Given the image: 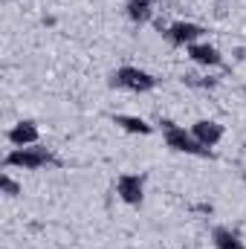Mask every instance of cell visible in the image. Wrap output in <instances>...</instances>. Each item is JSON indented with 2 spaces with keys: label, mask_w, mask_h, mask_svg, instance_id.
<instances>
[{
  "label": "cell",
  "mask_w": 246,
  "mask_h": 249,
  "mask_svg": "<svg viewBox=\"0 0 246 249\" xmlns=\"http://www.w3.org/2000/svg\"><path fill=\"white\" fill-rule=\"evenodd\" d=\"M3 168H20V171H41V168H61V160L53 154L47 145H26V148H12L3 157Z\"/></svg>",
  "instance_id": "cell-1"
},
{
  "label": "cell",
  "mask_w": 246,
  "mask_h": 249,
  "mask_svg": "<svg viewBox=\"0 0 246 249\" xmlns=\"http://www.w3.org/2000/svg\"><path fill=\"white\" fill-rule=\"evenodd\" d=\"M110 122L116 124V127H122L124 133H133V136H151L157 130L154 124H148L142 116H130V113H113Z\"/></svg>",
  "instance_id": "cell-9"
},
{
  "label": "cell",
  "mask_w": 246,
  "mask_h": 249,
  "mask_svg": "<svg viewBox=\"0 0 246 249\" xmlns=\"http://www.w3.org/2000/svg\"><path fill=\"white\" fill-rule=\"evenodd\" d=\"M159 130H162L165 145H168L171 151H177V154H185V157H200V160H211V157H214V151H211V148H206V145H200V142L194 139V133H191V130H185L183 124L171 122V119H162V122H159Z\"/></svg>",
  "instance_id": "cell-3"
},
{
  "label": "cell",
  "mask_w": 246,
  "mask_h": 249,
  "mask_svg": "<svg viewBox=\"0 0 246 249\" xmlns=\"http://www.w3.org/2000/svg\"><path fill=\"white\" fill-rule=\"evenodd\" d=\"M188 130H191L194 139H197L200 145H206V148L220 145V139H223V133H226V127H223L220 122H214V119H197Z\"/></svg>",
  "instance_id": "cell-8"
},
{
  "label": "cell",
  "mask_w": 246,
  "mask_h": 249,
  "mask_svg": "<svg viewBox=\"0 0 246 249\" xmlns=\"http://www.w3.org/2000/svg\"><path fill=\"white\" fill-rule=\"evenodd\" d=\"M107 84L113 90H124V93H151L162 84V78H157L154 72L142 70V67H133V64H122L116 67L110 75H107Z\"/></svg>",
  "instance_id": "cell-2"
},
{
  "label": "cell",
  "mask_w": 246,
  "mask_h": 249,
  "mask_svg": "<svg viewBox=\"0 0 246 249\" xmlns=\"http://www.w3.org/2000/svg\"><path fill=\"white\" fill-rule=\"evenodd\" d=\"M185 55L197 64V67H206V70H214V67H220V64H223L220 50H217L214 44H209V41H197V44L185 47Z\"/></svg>",
  "instance_id": "cell-7"
},
{
  "label": "cell",
  "mask_w": 246,
  "mask_h": 249,
  "mask_svg": "<svg viewBox=\"0 0 246 249\" xmlns=\"http://www.w3.org/2000/svg\"><path fill=\"white\" fill-rule=\"evenodd\" d=\"M6 139L12 148H26V145H38L41 142V130H38V122L32 119H20L18 124H12L6 130Z\"/></svg>",
  "instance_id": "cell-6"
},
{
  "label": "cell",
  "mask_w": 246,
  "mask_h": 249,
  "mask_svg": "<svg viewBox=\"0 0 246 249\" xmlns=\"http://www.w3.org/2000/svg\"><path fill=\"white\" fill-rule=\"evenodd\" d=\"M159 32L168 41V47H174V50H185V47L206 38V26H200L194 20H174L168 26H159Z\"/></svg>",
  "instance_id": "cell-4"
},
{
  "label": "cell",
  "mask_w": 246,
  "mask_h": 249,
  "mask_svg": "<svg viewBox=\"0 0 246 249\" xmlns=\"http://www.w3.org/2000/svg\"><path fill=\"white\" fill-rule=\"evenodd\" d=\"M211 244H214V249H246L241 235L232 226H214L211 229Z\"/></svg>",
  "instance_id": "cell-11"
},
{
  "label": "cell",
  "mask_w": 246,
  "mask_h": 249,
  "mask_svg": "<svg viewBox=\"0 0 246 249\" xmlns=\"http://www.w3.org/2000/svg\"><path fill=\"white\" fill-rule=\"evenodd\" d=\"M154 9H157V0H124V15L133 26H142L154 18Z\"/></svg>",
  "instance_id": "cell-10"
},
{
  "label": "cell",
  "mask_w": 246,
  "mask_h": 249,
  "mask_svg": "<svg viewBox=\"0 0 246 249\" xmlns=\"http://www.w3.org/2000/svg\"><path fill=\"white\" fill-rule=\"evenodd\" d=\"M113 191H116V197L122 200L124 206H142V200H145V174H139V171H124L116 177V183H113Z\"/></svg>",
  "instance_id": "cell-5"
},
{
  "label": "cell",
  "mask_w": 246,
  "mask_h": 249,
  "mask_svg": "<svg viewBox=\"0 0 246 249\" xmlns=\"http://www.w3.org/2000/svg\"><path fill=\"white\" fill-rule=\"evenodd\" d=\"M0 188H3V194H6V197H20V194H23V186H20V183H15L9 174H0Z\"/></svg>",
  "instance_id": "cell-12"
}]
</instances>
